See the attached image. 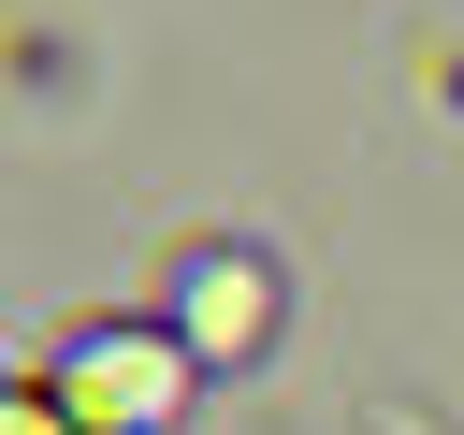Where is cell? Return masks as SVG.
Here are the masks:
<instances>
[{
	"label": "cell",
	"instance_id": "6da1fadb",
	"mask_svg": "<svg viewBox=\"0 0 464 435\" xmlns=\"http://www.w3.org/2000/svg\"><path fill=\"white\" fill-rule=\"evenodd\" d=\"M188 348H174V319H145V334H72V362H58V420L72 435H160L174 406H188Z\"/></svg>",
	"mask_w": 464,
	"mask_h": 435
},
{
	"label": "cell",
	"instance_id": "3957f363",
	"mask_svg": "<svg viewBox=\"0 0 464 435\" xmlns=\"http://www.w3.org/2000/svg\"><path fill=\"white\" fill-rule=\"evenodd\" d=\"M0 435H72V420H58V392H0Z\"/></svg>",
	"mask_w": 464,
	"mask_h": 435
},
{
	"label": "cell",
	"instance_id": "7a4b0ae2",
	"mask_svg": "<svg viewBox=\"0 0 464 435\" xmlns=\"http://www.w3.org/2000/svg\"><path fill=\"white\" fill-rule=\"evenodd\" d=\"M174 348L218 377V362H261L276 348V261L261 246H188L174 261Z\"/></svg>",
	"mask_w": 464,
	"mask_h": 435
}]
</instances>
